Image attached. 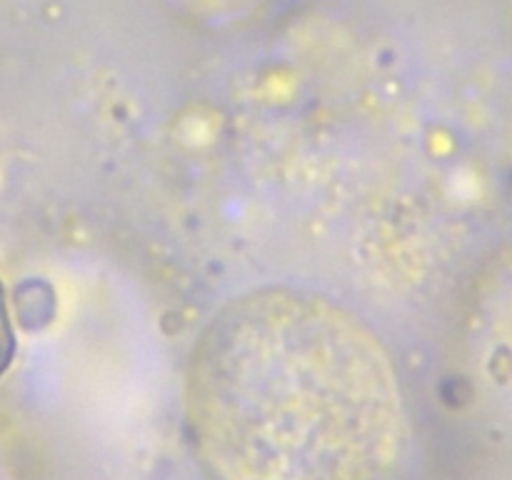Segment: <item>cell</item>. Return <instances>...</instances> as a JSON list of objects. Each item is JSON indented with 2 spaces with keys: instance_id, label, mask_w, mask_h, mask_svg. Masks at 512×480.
Segmentation results:
<instances>
[{
  "instance_id": "cell-1",
  "label": "cell",
  "mask_w": 512,
  "mask_h": 480,
  "mask_svg": "<svg viewBox=\"0 0 512 480\" xmlns=\"http://www.w3.org/2000/svg\"><path fill=\"white\" fill-rule=\"evenodd\" d=\"M188 410L223 480H383L405 438L378 335L295 288L253 290L210 320L190 360Z\"/></svg>"
},
{
  "instance_id": "cell-2",
  "label": "cell",
  "mask_w": 512,
  "mask_h": 480,
  "mask_svg": "<svg viewBox=\"0 0 512 480\" xmlns=\"http://www.w3.org/2000/svg\"><path fill=\"white\" fill-rule=\"evenodd\" d=\"M15 355V330L13 320H10L8 298H5V288L0 285V378L5 370L10 368Z\"/></svg>"
}]
</instances>
